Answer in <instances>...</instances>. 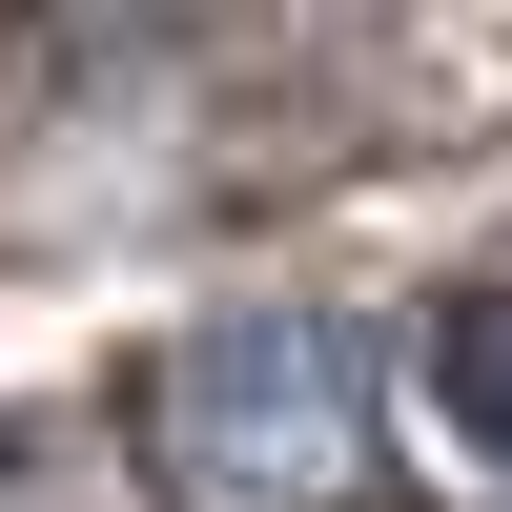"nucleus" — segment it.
Here are the masks:
<instances>
[{
	"label": "nucleus",
	"mask_w": 512,
	"mask_h": 512,
	"mask_svg": "<svg viewBox=\"0 0 512 512\" xmlns=\"http://www.w3.org/2000/svg\"><path fill=\"white\" fill-rule=\"evenodd\" d=\"M164 472L226 492V512H308L369 472V349L328 308H226L185 328V369H164Z\"/></svg>",
	"instance_id": "f257e3e1"
},
{
	"label": "nucleus",
	"mask_w": 512,
	"mask_h": 512,
	"mask_svg": "<svg viewBox=\"0 0 512 512\" xmlns=\"http://www.w3.org/2000/svg\"><path fill=\"white\" fill-rule=\"evenodd\" d=\"M431 410H451V451L512 492V287H472V308L431 328Z\"/></svg>",
	"instance_id": "f03ea898"
}]
</instances>
